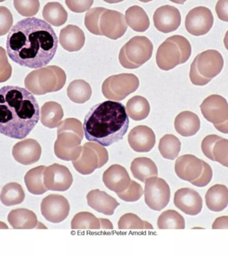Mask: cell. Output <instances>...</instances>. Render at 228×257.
I'll use <instances>...</instances> for the list:
<instances>
[{
  "instance_id": "3",
  "label": "cell",
  "mask_w": 228,
  "mask_h": 257,
  "mask_svg": "<svg viewBox=\"0 0 228 257\" xmlns=\"http://www.w3.org/2000/svg\"><path fill=\"white\" fill-rule=\"evenodd\" d=\"M125 106L120 102L107 100L91 108L84 118L86 140L104 147L122 140L129 127Z\"/></svg>"
},
{
  "instance_id": "9",
  "label": "cell",
  "mask_w": 228,
  "mask_h": 257,
  "mask_svg": "<svg viewBox=\"0 0 228 257\" xmlns=\"http://www.w3.org/2000/svg\"><path fill=\"white\" fill-rule=\"evenodd\" d=\"M139 85V79L134 74H116L104 80L102 93L108 99L120 101L135 92Z\"/></svg>"
},
{
  "instance_id": "12",
  "label": "cell",
  "mask_w": 228,
  "mask_h": 257,
  "mask_svg": "<svg viewBox=\"0 0 228 257\" xmlns=\"http://www.w3.org/2000/svg\"><path fill=\"white\" fill-rule=\"evenodd\" d=\"M70 211L69 202L61 195L50 194L42 200V214L50 222H63L69 215Z\"/></svg>"
},
{
  "instance_id": "5",
  "label": "cell",
  "mask_w": 228,
  "mask_h": 257,
  "mask_svg": "<svg viewBox=\"0 0 228 257\" xmlns=\"http://www.w3.org/2000/svg\"><path fill=\"white\" fill-rule=\"evenodd\" d=\"M66 72L58 66H48L33 70L26 76V89L36 95L59 91L65 85Z\"/></svg>"
},
{
  "instance_id": "20",
  "label": "cell",
  "mask_w": 228,
  "mask_h": 257,
  "mask_svg": "<svg viewBox=\"0 0 228 257\" xmlns=\"http://www.w3.org/2000/svg\"><path fill=\"white\" fill-rule=\"evenodd\" d=\"M128 139L132 150L140 153L150 152L155 146L156 141L153 130L146 125H138L132 128Z\"/></svg>"
},
{
  "instance_id": "31",
  "label": "cell",
  "mask_w": 228,
  "mask_h": 257,
  "mask_svg": "<svg viewBox=\"0 0 228 257\" xmlns=\"http://www.w3.org/2000/svg\"><path fill=\"white\" fill-rule=\"evenodd\" d=\"M44 19L48 24L56 27L64 25L67 22V11L59 2H48L42 11Z\"/></svg>"
},
{
  "instance_id": "49",
  "label": "cell",
  "mask_w": 228,
  "mask_h": 257,
  "mask_svg": "<svg viewBox=\"0 0 228 257\" xmlns=\"http://www.w3.org/2000/svg\"><path fill=\"white\" fill-rule=\"evenodd\" d=\"M190 78L192 83L197 86L206 85L212 80L210 78L204 77L198 72L195 60L192 62L190 67Z\"/></svg>"
},
{
  "instance_id": "57",
  "label": "cell",
  "mask_w": 228,
  "mask_h": 257,
  "mask_svg": "<svg viewBox=\"0 0 228 257\" xmlns=\"http://www.w3.org/2000/svg\"><path fill=\"white\" fill-rule=\"evenodd\" d=\"M139 1L144 2V3H148V2H152V0H139Z\"/></svg>"
},
{
  "instance_id": "13",
  "label": "cell",
  "mask_w": 228,
  "mask_h": 257,
  "mask_svg": "<svg viewBox=\"0 0 228 257\" xmlns=\"http://www.w3.org/2000/svg\"><path fill=\"white\" fill-rule=\"evenodd\" d=\"M100 29L102 35L110 39L122 37L128 30L125 16L116 10L106 9L100 19Z\"/></svg>"
},
{
  "instance_id": "41",
  "label": "cell",
  "mask_w": 228,
  "mask_h": 257,
  "mask_svg": "<svg viewBox=\"0 0 228 257\" xmlns=\"http://www.w3.org/2000/svg\"><path fill=\"white\" fill-rule=\"evenodd\" d=\"M16 11L24 17H32L38 14L40 8L39 0H14Z\"/></svg>"
},
{
  "instance_id": "22",
  "label": "cell",
  "mask_w": 228,
  "mask_h": 257,
  "mask_svg": "<svg viewBox=\"0 0 228 257\" xmlns=\"http://www.w3.org/2000/svg\"><path fill=\"white\" fill-rule=\"evenodd\" d=\"M131 181L126 169L118 164L112 165L103 174L104 184L116 194L125 191L129 187Z\"/></svg>"
},
{
  "instance_id": "52",
  "label": "cell",
  "mask_w": 228,
  "mask_h": 257,
  "mask_svg": "<svg viewBox=\"0 0 228 257\" xmlns=\"http://www.w3.org/2000/svg\"><path fill=\"white\" fill-rule=\"evenodd\" d=\"M216 130L224 134H228V119L220 124H214Z\"/></svg>"
},
{
  "instance_id": "46",
  "label": "cell",
  "mask_w": 228,
  "mask_h": 257,
  "mask_svg": "<svg viewBox=\"0 0 228 257\" xmlns=\"http://www.w3.org/2000/svg\"><path fill=\"white\" fill-rule=\"evenodd\" d=\"M202 164H203V170H202L201 175L196 180L190 182L194 186L200 187V188L207 186L211 182L212 177H213V172H212L211 166L203 160H202Z\"/></svg>"
},
{
  "instance_id": "4",
  "label": "cell",
  "mask_w": 228,
  "mask_h": 257,
  "mask_svg": "<svg viewBox=\"0 0 228 257\" xmlns=\"http://www.w3.org/2000/svg\"><path fill=\"white\" fill-rule=\"evenodd\" d=\"M84 127L80 120L68 118L58 126V138L54 144V153L58 158L64 161L77 160L81 154Z\"/></svg>"
},
{
  "instance_id": "7",
  "label": "cell",
  "mask_w": 228,
  "mask_h": 257,
  "mask_svg": "<svg viewBox=\"0 0 228 257\" xmlns=\"http://www.w3.org/2000/svg\"><path fill=\"white\" fill-rule=\"evenodd\" d=\"M153 50V44L147 37L134 36L120 50V64L128 69L139 68L151 58Z\"/></svg>"
},
{
  "instance_id": "25",
  "label": "cell",
  "mask_w": 228,
  "mask_h": 257,
  "mask_svg": "<svg viewBox=\"0 0 228 257\" xmlns=\"http://www.w3.org/2000/svg\"><path fill=\"white\" fill-rule=\"evenodd\" d=\"M174 126L178 134L182 136H193L200 128L199 116L188 110L180 112L176 117Z\"/></svg>"
},
{
  "instance_id": "48",
  "label": "cell",
  "mask_w": 228,
  "mask_h": 257,
  "mask_svg": "<svg viewBox=\"0 0 228 257\" xmlns=\"http://www.w3.org/2000/svg\"><path fill=\"white\" fill-rule=\"evenodd\" d=\"M94 0H66V6L72 12L83 13L90 10Z\"/></svg>"
},
{
  "instance_id": "11",
  "label": "cell",
  "mask_w": 228,
  "mask_h": 257,
  "mask_svg": "<svg viewBox=\"0 0 228 257\" xmlns=\"http://www.w3.org/2000/svg\"><path fill=\"white\" fill-rule=\"evenodd\" d=\"M214 24V16L209 8L199 6L190 10L186 16L185 26L192 35H205Z\"/></svg>"
},
{
  "instance_id": "23",
  "label": "cell",
  "mask_w": 228,
  "mask_h": 257,
  "mask_svg": "<svg viewBox=\"0 0 228 257\" xmlns=\"http://www.w3.org/2000/svg\"><path fill=\"white\" fill-rule=\"evenodd\" d=\"M88 206L98 212L108 216L113 215L119 203L106 192L100 190L90 191L87 195Z\"/></svg>"
},
{
  "instance_id": "1",
  "label": "cell",
  "mask_w": 228,
  "mask_h": 257,
  "mask_svg": "<svg viewBox=\"0 0 228 257\" xmlns=\"http://www.w3.org/2000/svg\"><path fill=\"white\" fill-rule=\"evenodd\" d=\"M58 39L53 28L39 18L30 17L11 28L6 41L10 59L22 66L40 68L49 64L57 51Z\"/></svg>"
},
{
  "instance_id": "24",
  "label": "cell",
  "mask_w": 228,
  "mask_h": 257,
  "mask_svg": "<svg viewBox=\"0 0 228 257\" xmlns=\"http://www.w3.org/2000/svg\"><path fill=\"white\" fill-rule=\"evenodd\" d=\"M59 41L67 51H79L85 44V34L78 26L70 24L60 31Z\"/></svg>"
},
{
  "instance_id": "26",
  "label": "cell",
  "mask_w": 228,
  "mask_h": 257,
  "mask_svg": "<svg viewBox=\"0 0 228 257\" xmlns=\"http://www.w3.org/2000/svg\"><path fill=\"white\" fill-rule=\"evenodd\" d=\"M206 206L213 212L223 211L228 205V188L223 184L212 186L206 193Z\"/></svg>"
},
{
  "instance_id": "36",
  "label": "cell",
  "mask_w": 228,
  "mask_h": 257,
  "mask_svg": "<svg viewBox=\"0 0 228 257\" xmlns=\"http://www.w3.org/2000/svg\"><path fill=\"white\" fill-rule=\"evenodd\" d=\"M158 149L164 158L174 160L177 158L181 150V142L174 135H165L160 139Z\"/></svg>"
},
{
  "instance_id": "42",
  "label": "cell",
  "mask_w": 228,
  "mask_h": 257,
  "mask_svg": "<svg viewBox=\"0 0 228 257\" xmlns=\"http://www.w3.org/2000/svg\"><path fill=\"white\" fill-rule=\"evenodd\" d=\"M143 194L144 190L141 185L133 180L131 181L129 187L125 191L117 194L120 199L126 202H136Z\"/></svg>"
},
{
  "instance_id": "51",
  "label": "cell",
  "mask_w": 228,
  "mask_h": 257,
  "mask_svg": "<svg viewBox=\"0 0 228 257\" xmlns=\"http://www.w3.org/2000/svg\"><path fill=\"white\" fill-rule=\"evenodd\" d=\"M213 229H228V216L218 217L216 218L213 225Z\"/></svg>"
},
{
  "instance_id": "34",
  "label": "cell",
  "mask_w": 228,
  "mask_h": 257,
  "mask_svg": "<svg viewBox=\"0 0 228 257\" xmlns=\"http://www.w3.org/2000/svg\"><path fill=\"white\" fill-rule=\"evenodd\" d=\"M92 90L89 83L84 80H75L68 86L67 94L72 102L83 104L91 98Z\"/></svg>"
},
{
  "instance_id": "10",
  "label": "cell",
  "mask_w": 228,
  "mask_h": 257,
  "mask_svg": "<svg viewBox=\"0 0 228 257\" xmlns=\"http://www.w3.org/2000/svg\"><path fill=\"white\" fill-rule=\"evenodd\" d=\"M144 194L146 204L155 211H161L166 208L169 204L171 196L169 185L157 176L146 179Z\"/></svg>"
},
{
  "instance_id": "28",
  "label": "cell",
  "mask_w": 228,
  "mask_h": 257,
  "mask_svg": "<svg viewBox=\"0 0 228 257\" xmlns=\"http://www.w3.org/2000/svg\"><path fill=\"white\" fill-rule=\"evenodd\" d=\"M40 120L44 126L49 128L57 127L64 117L61 104L54 101L46 102L40 110Z\"/></svg>"
},
{
  "instance_id": "54",
  "label": "cell",
  "mask_w": 228,
  "mask_h": 257,
  "mask_svg": "<svg viewBox=\"0 0 228 257\" xmlns=\"http://www.w3.org/2000/svg\"><path fill=\"white\" fill-rule=\"evenodd\" d=\"M224 42L226 49L228 50V30L227 32H226L225 38H224Z\"/></svg>"
},
{
  "instance_id": "43",
  "label": "cell",
  "mask_w": 228,
  "mask_h": 257,
  "mask_svg": "<svg viewBox=\"0 0 228 257\" xmlns=\"http://www.w3.org/2000/svg\"><path fill=\"white\" fill-rule=\"evenodd\" d=\"M213 156L215 162L228 168V140L222 138L214 145Z\"/></svg>"
},
{
  "instance_id": "44",
  "label": "cell",
  "mask_w": 228,
  "mask_h": 257,
  "mask_svg": "<svg viewBox=\"0 0 228 257\" xmlns=\"http://www.w3.org/2000/svg\"><path fill=\"white\" fill-rule=\"evenodd\" d=\"M12 74V67L8 61L5 49L0 46V83L9 80Z\"/></svg>"
},
{
  "instance_id": "56",
  "label": "cell",
  "mask_w": 228,
  "mask_h": 257,
  "mask_svg": "<svg viewBox=\"0 0 228 257\" xmlns=\"http://www.w3.org/2000/svg\"><path fill=\"white\" fill-rule=\"evenodd\" d=\"M170 1L174 2V3L175 4H184L187 0H170Z\"/></svg>"
},
{
  "instance_id": "18",
  "label": "cell",
  "mask_w": 228,
  "mask_h": 257,
  "mask_svg": "<svg viewBox=\"0 0 228 257\" xmlns=\"http://www.w3.org/2000/svg\"><path fill=\"white\" fill-rule=\"evenodd\" d=\"M174 202L178 209L190 216L199 214L203 207V200L199 193L189 188L176 191Z\"/></svg>"
},
{
  "instance_id": "17",
  "label": "cell",
  "mask_w": 228,
  "mask_h": 257,
  "mask_svg": "<svg viewBox=\"0 0 228 257\" xmlns=\"http://www.w3.org/2000/svg\"><path fill=\"white\" fill-rule=\"evenodd\" d=\"M154 24L158 31L168 34L176 31L181 24V14L178 8L166 5L158 8L154 14Z\"/></svg>"
},
{
  "instance_id": "8",
  "label": "cell",
  "mask_w": 228,
  "mask_h": 257,
  "mask_svg": "<svg viewBox=\"0 0 228 257\" xmlns=\"http://www.w3.org/2000/svg\"><path fill=\"white\" fill-rule=\"evenodd\" d=\"M109 160L107 150L101 145L92 142L82 146L81 154L77 160L72 161L74 168L83 175L92 174L96 169L101 168Z\"/></svg>"
},
{
  "instance_id": "14",
  "label": "cell",
  "mask_w": 228,
  "mask_h": 257,
  "mask_svg": "<svg viewBox=\"0 0 228 257\" xmlns=\"http://www.w3.org/2000/svg\"><path fill=\"white\" fill-rule=\"evenodd\" d=\"M44 183L48 190L65 192L71 187L73 176L67 167L54 164L44 170Z\"/></svg>"
},
{
  "instance_id": "16",
  "label": "cell",
  "mask_w": 228,
  "mask_h": 257,
  "mask_svg": "<svg viewBox=\"0 0 228 257\" xmlns=\"http://www.w3.org/2000/svg\"><path fill=\"white\" fill-rule=\"evenodd\" d=\"M198 72L204 77H216L223 69L224 61L222 54L216 50H208L198 54L194 59Z\"/></svg>"
},
{
  "instance_id": "45",
  "label": "cell",
  "mask_w": 228,
  "mask_h": 257,
  "mask_svg": "<svg viewBox=\"0 0 228 257\" xmlns=\"http://www.w3.org/2000/svg\"><path fill=\"white\" fill-rule=\"evenodd\" d=\"M13 22V16L10 10L4 6H0V36L10 32Z\"/></svg>"
},
{
  "instance_id": "32",
  "label": "cell",
  "mask_w": 228,
  "mask_h": 257,
  "mask_svg": "<svg viewBox=\"0 0 228 257\" xmlns=\"http://www.w3.org/2000/svg\"><path fill=\"white\" fill-rule=\"evenodd\" d=\"M46 167L40 166L28 171L24 182L29 192L34 195H42L48 191L44 183V172Z\"/></svg>"
},
{
  "instance_id": "40",
  "label": "cell",
  "mask_w": 228,
  "mask_h": 257,
  "mask_svg": "<svg viewBox=\"0 0 228 257\" xmlns=\"http://www.w3.org/2000/svg\"><path fill=\"white\" fill-rule=\"evenodd\" d=\"M106 8L102 7L94 8L88 10L85 16V26L92 34L98 36L102 35L100 29V19L102 13Z\"/></svg>"
},
{
  "instance_id": "6",
  "label": "cell",
  "mask_w": 228,
  "mask_h": 257,
  "mask_svg": "<svg viewBox=\"0 0 228 257\" xmlns=\"http://www.w3.org/2000/svg\"><path fill=\"white\" fill-rule=\"evenodd\" d=\"M192 54L190 42L184 36L174 35L167 38L158 48L156 62L160 69L170 70L185 63Z\"/></svg>"
},
{
  "instance_id": "29",
  "label": "cell",
  "mask_w": 228,
  "mask_h": 257,
  "mask_svg": "<svg viewBox=\"0 0 228 257\" xmlns=\"http://www.w3.org/2000/svg\"><path fill=\"white\" fill-rule=\"evenodd\" d=\"M126 21L134 31L144 32L150 27V19L143 8L133 6L126 12Z\"/></svg>"
},
{
  "instance_id": "35",
  "label": "cell",
  "mask_w": 228,
  "mask_h": 257,
  "mask_svg": "<svg viewBox=\"0 0 228 257\" xmlns=\"http://www.w3.org/2000/svg\"><path fill=\"white\" fill-rule=\"evenodd\" d=\"M25 196L21 185L12 182L5 185L2 188L0 200L6 206H15L23 202Z\"/></svg>"
},
{
  "instance_id": "50",
  "label": "cell",
  "mask_w": 228,
  "mask_h": 257,
  "mask_svg": "<svg viewBox=\"0 0 228 257\" xmlns=\"http://www.w3.org/2000/svg\"><path fill=\"white\" fill-rule=\"evenodd\" d=\"M216 12L219 19L228 22V0H218Z\"/></svg>"
},
{
  "instance_id": "19",
  "label": "cell",
  "mask_w": 228,
  "mask_h": 257,
  "mask_svg": "<svg viewBox=\"0 0 228 257\" xmlns=\"http://www.w3.org/2000/svg\"><path fill=\"white\" fill-rule=\"evenodd\" d=\"M42 148L33 139H27L17 143L12 149V156L16 162L24 166L35 164L40 160Z\"/></svg>"
},
{
  "instance_id": "37",
  "label": "cell",
  "mask_w": 228,
  "mask_h": 257,
  "mask_svg": "<svg viewBox=\"0 0 228 257\" xmlns=\"http://www.w3.org/2000/svg\"><path fill=\"white\" fill-rule=\"evenodd\" d=\"M74 230H100L102 229L100 218L92 213L82 212L74 216L71 222Z\"/></svg>"
},
{
  "instance_id": "21",
  "label": "cell",
  "mask_w": 228,
  "mask_h": 257,
  "mask_svg": "<svg viewBox=\"0 0 228 257\" xmlns=\"http://www.w3.org/2000/svg\"><path fill=\"white\" fill-rule=\"evenodd\" d=\"M202 170V160L194 155H184L176 161L175 172L181 180L192 182L200 176Z\"/></svg>"
},
{
  "instance_id": "58",
  "label": "cell",
  "mask_w": 228,
  "mask_h": 257,
  "mask_svg": "<svg viewBox=\"0 0 228 257\" xmlns=\"http://www.w3.org/2000/svg\"><path fill=\"white\" fill-rule=\"evenodd\" d=\"M4 1H6V0H0V2H3Z\"/></svg>"
},
{
  "instance_id": "47",
  "label": "cell",
  "mask_w": 228,
  "mask_h": 257,
  "mask_svg": "<svg viewBox=\"0 0 228 257\" xmlns=\"http://www.w3.org/2000/svg\"><path fill=\"white\" fill-rule=\"evenodd\" d=\"M221 137L216 135H209L204 139L202 142V150L204 156L207 157L210 160L215 162V159L213 156V149L214 145L218 140H221Z\"/></svg>"
},
{
  "instance_id": "15",
  "label": "cell",
  "mask_w": 228,
  "mask_h": 257,
  "mask_svg": "<svg viewBox=\"0 0 228 257\" xmlns=\"http://www.w3.org/2000/svg\"><path fill=\"white\" fill-rule=\"evenodd\" d=\"M206 119L213 124H220L228 119V103L223 96L212 94L208 96L200 105Z\"/></svg>"
},
{
  "instance_id": "39",
  "label": "cell",
  "mask_w": 228,
  "mask_h": 257,
  "mask_svg": "<svg viewBox=\"0 0 228 257\" xmlns=\"http://www.w3.org/2000/svg\"><path fill=\"white\" fill-rule=\"evenodd\" d=\"M118 228L120 230H145L154 229L149 222L141 220L136 214L128 213L123 215L118 222Z\"/></svg>"
},
{
  "instance_id": "53",
  "label": "cell",
  "mask_w": 228,
  "mask_h": 257,
  "mask_svg": "<svg viewBox=\"0 0 228 257\" xmlns=\"http://www.w3.org/2000/svg\"><path fill=\"white\" fill-rule=\"evenodd\" d=\"M101 222L102 229H113L112 222L108 219L100 218Z\"/></svg>"
},
{
  "instance_id": "2",
  "label": "cell",
  "mask_w": 228,
  "mask_h": 257,
  "mask_svg": "<svg viewBox=\"0 0 228 257\" xmlns=\"http://www.w3.org/2000/svg\"><path fill=\"white\" fill-rule=\"evenodd\" d=\"M40 106L26 88L5 86L0 88V134L23 140L40 120Z\"/></svg>"
},
{
  "instance_id": "27",
  "label": "cell",
  "mask_w": 228,
  "mask_h": 257,
  "mask_svg": "<svg viewBox=\"0 0 228 257\" xmlns=\"http://www.w3.org/2000/svg\"><path fill=\"white\" fill-rule=\"evenodd\" d=\"M8 220L14 229H32L38 226V218L35 213L26 208L12 210Z\"/></svg>"
},
{
  "instance_id": "33",
  "label": "cell",
  "mask_w": 228,
  "mask_h": 257,
  "mask_svg": "<svg viewBox=\"0 0 228 257\" xmlns=\"http://www.w3.org/2000/svg\"><path fill=\"white\" fill-rule=\"evenodd\" d=\"M128 116L134 120L145 119L149 115L150 105L148 100L142 96L130 98L126 106Z\"/></svg>"
},
{
  "instance_id": "55",
  "label": "cell",
  "mask_w": 228,
  "mask_h": 257,
  "mask_svg": "<svg viewBox=\"0 0 228 257\" xmlns=\"http://www.w3.org/2000/svg\"><path fill=\"white\" fill-rule=\"evenodd\" d=\"M104 1L108 4H117L123 2L124 0H104Z\"/></svg>"
},
{
  "instance_id": "38",
  "label": "cell",
  "mask_w": 228,
  "mask_h": 257,
  "mask_svg": "<svg viewBox=\"0 0 228 257\" xmlns=\"http://www.w3.org/2000/svg\"><path fill=\"white\" fill-rule=\"evenodd\" d=\"M158 226L160 229H184L185 220L177 211L168 210L162 213L158 218Z\"/></svg>"
},
{
  "instance_id": "30",
  "label": "cell",
  "mask_w": 228,
  "mask_h": 257,
  "mask_svg": "<svg viewBox=\"0 0 228 257\" xmlns=\"http://www.w3.org/2000/svg\"><path fill=\"white\" fill-rule=\"evenodd\" d=\"M131 171L134 178L145 183L146 179L158 176V171L155 163L148 158L134 159L131 164Z\"/></svg>"
}]
</instances>
